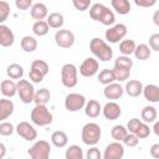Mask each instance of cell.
Here are the masks:
<instances>
[{
  "label": "cell",
  "mask_w": 159,
  "mask_h": 159,
  "mask_svg": "<svg viewBox=\"0 0 159 159\" xmlns=\"http://www.w3.org/2000/svg\"><path fill=\"white\" fill-rule=\"evenodd\" d=\"M89 50L96 58H98L99 61H103V62H107V61L112 60V57H113L112 47L104 40H102L99 37H93L91 40Z\"/></svg>",
  "instance_id": "obj_1"
},
{
  "label": "cell",
  "mask_w": 159,
  "mask_h": 159,
  "mask_svg": "<svg viewBox=\"0 0 159 159\" xmlns=\"http://www.w3.org/2000/svg\"><path fill=\"white\" fill-rule=\"evenodd\" d=\"M101 135H102V130H101V127L97 123L89 122V123H87L82 127L81 138H82V142L86 145L94 147L99 142Z\"/></svg>",
  "instance_id": "obj_2"
},
{
  "label": "cell",
  "mask_w": 159,
  "mask_h": 159,
  "mask_svg": "<svg viewBox=\"0 0 159 159\" xmlns=\"http://www.w3.org/2000/svg\"><path fill=\"white\" fill-rule=\"evenodd\" d=\"M30 118L32 120L34 124L39 125V127H46L48 124L52 123V113L50 112V109L46 106H35L31 111Z\"/></svg>",
  "instance_id": "obj_3"
},
{
  "label": "cell",
  "mask_w": 159,
  "mask_h": 159,
  "mask_svg": "<svg viewBox=\"0 0 159 159\" xmlns=\"http://www.w3.org/2000/svg\"><path fill=\"white\" fill-rule=\"evenodd\" d=\"M61 82L67 88H73L78 83V70L73 63H65L61 68Z\"/></svg>",
  "instance_id": "obj_4"
},
{
  "label": "cell",
  "mask_w": 159,
  "mask_h": 159,
  "mask_svg": "<svg viewBox=\"0 0 159 159\" xmlns=\"http://www.w3.org/2000/svg\"><path fill=\"white\" fill-rule=\"evenodd\" d=\"M27 154L31 159H50L51 147L47 140L40 139L32 144V147L27 150Z\"/></svg>",
  "instance_id": "obj_5"
},
{
  "label": "cell",
  "mask_w": 159,
  "mask_h": 159,
  "mask_svg": "<svg viewBox=\"0 0 159 159\" xmlns=\"http://www.w3.org/2000/svg\"><path fill=\"white\" fill-rule=\"evenodd\" d=\"M35 88L32 83H30L27 80H20L17 81V94L22 103L29 104L34 102L35 98Z\"/></svg>",
  "instance_id": "obj_6"
},
{
  "label": "cell",
  "mask_w": 159,
  "mask_h": 159,
  "mask_svg": "<svg viewBox=\"0 0 159 159\" xmlns=\"http://www.w3.org/2000/svg\"><path fill=\"white\" fill-rule=\"evenodd\" d=\"M127 32H128V30L124 24H116V25L108 27L104 36L109 43H118L119 41H123V39L127 36Z\"/></svg>",
  "instance_id": "obj_7"
},
{
  "label": "cell",
  "mask_w": 159,
  "mask_h": 159,
  "mask_svg": "<svg viewBox=\"0 0 159 159\" xmlns=\"http://www.w3.org/2000/svg\"><path fill=\"white\" fill-rule=\"evenodd\" d=\"M86 98L80 93H68L65 98V108L68 112H77L86 106Z\"/></svg>",
  "instance_id": "obj_8"
},
{
  "label": "cell",
  "mask_w": 159,
  "mask_h": 159,
  "mask_svg": "<svg viewBox=\"0 0 159 159\" xmlns=\"http://www.w3.org/2000/svg\"><path fill=\"white\" fill-rule=\"evenodd\" d=\"M55 42L61 48H70L75 43V35L72 31L66 29L58 30L55 34Z\"/></svg>",
  "instance_id": "obj_9"
},
{
  "label": "cell",
  "mask_w": 159,
  "mask_h": 159,
  "mask_svg": "<svg viewBox=\"0 0 159 159\" xmlns=\"http://www.w3.org/2000/svg\"><path fill=\"white\" fill-rule=\"evenodd\" d=\"M15 130L19 137H21L22 139H25L27 142H32L37 138V132H36L35 127L32 124H30L29 122H20L16 125Z\"/></svg>",
  "instance_id": "obj_10"
},
{
  "label": "cell",
  "mask_w": 159,
  "mask_h": 159,
  "mask_svg": "<svg viewBox=\"0 0 159 159\" xmlns=\"http://www.w3.org/2000/svg\"><path fill=\"white\" fill-rule=\"evenodd\" d=\"M99 70V63L94 57H87L80 66V75L83 77H93Z\"/></svg>",
  "instance_id": "obj_11"
},
{
  "label": "cell",
  "mask_w": 159,
  "mask_h": 159,
  "mask_svg": "<svg viewBox=\"0 0 159 159\" xmlns=\"http://www.w3.org/2000/svg\"><path fill=\"white\" fill-rule=\"evenodd\" d=\"M123 155H124V145L120 142L109 143L103 152V159H122Z\"/></svg>",
  "instance_id": "obj_12"
},
{
  "label": "cell",
  "mask_w": 159,
  "mask_h": 159,
  "mask_svg": "<svg viewBox=\"0 0 159 159\" xmlns=\"http://www.w3.org/2000/svg\"><path fill=\"white\" fill-rule=\"evenodd\" d=\"M102 113H103V116H104L106 119H108V120H116V119H118L120 117L122 108H120V106L118 103H116V102L112 101V102H107L102 107Z\"/></svg>",
  "instance_id": "obj_13"
},
{
  "label": "cell",
  "mask_w": 159,
  "mask_h": 159,
  "mask_svg": "<svg viewBox=\"0 0 159 159\" xmlns=\"http://www.w3.org/2000/svg\"><path fill=\"white\" fill-rule=\"evenodd\" d=\"M123 93H124V88L117 82L104 86V89H103V94L107 99H119L123 96Z\"/></svg>",
  "instance_id": "obj_14"
},
{
  "label": "cell",
  "mask_w": 159,
  "mask_h": 159,
  "mask_svg": "<svg viewBox=\"0 0 159 159\" xmlns=\"http://www.w3.org/2000/svg\"><path fill=\"white\" fill-rule=\"evenodd\" d=\"M15 35L6 25H0V45L2 47H10L14 45Z\"/></svg>",
  "instance_id": "obj_15"
},
{
  "label": "cell",
  "mask_w": 159,
  "mask_h": 159,
  "mask_svg": "<svg viewBox=\"0 0 159 159\" xmlns=\"http://www.w3.org/2000/svg\"><path fill=\"white\" fill-rule=\"evenodd\" d=\"M143 89H144V86L138 80L128 81L124 87V91L129 97H139L140 94H143Z\"/></svg>",
  "instance_id": "obj_16"
},
{
  "label": "cell",
  "mask_w": 159,
  "mask_h": 159,
  "mask_svg": "<svg viewBox=\"0 0 159 159\" xmlns=\"http://www.w3.org/2000/svg\"><path fill=\"white\" fill-rule=\"evenodd\" d=\"M30 14H31V17L36 21H43V19H46L50 15L47 6L42 2H35L34 6L30 9Z\"/></svg>",
  "instance_id": "obj_17"
},
{
  "label": "cell",
  "mask_w": 159,
  "mask_h": 159,
  "mask_svg": "<svg viewBox=\"0 0 159 159\" xmlns=\"http://www.w3.org/2000/svg\"><path fill=\"white\" fill-rule=\"evenodd\" d=\"M102 112V106L96 99H89L84 106V114L88 118H97Z\"/></svg>",
  "instance_id": "obj_18"
},
{
  "label": "cell",
  "mask_w": 159,
  "mask_h": 159,
  "mask_svg": "<svg viewBox=\"0 0 159 159\" xmlns=\"http://www.w3.org/2000/svg\"><path fill=\"white\" fill-rule=\"evenodd\" d=\"M143 96L147 101H149L152 103H158L159 102V86H157V84L144 86Z\"/></svg>",
  "instance_id": "obj_19"
},
{
  "label": "cell",
  "mask_w": 159,
  "mask_h": 159,
  "mask_svg": "<svg viewBox=\"0 0 159 159\" xmlns=\"http://www.w3.org/2000/svg\"><path fill=\"white\" fill-rule=\"evenodd\" d=\"M14 103L10 99L1 98L0 99V120L5 122L12 113H14Z\"/></svg>",
  "instance_id": "obj_20"
},
{
  "label": "cell",
  "mask_w": 159,
  "mask_h": 159,
  "mask_svg": "<svg viewBox=\"0 0 159 159\" xmlns=\"http://www.w3.org/2000/svg\"><path fill=\"white\" fill-rule=\"evenodd\" d=\"M0 89L4 97H14L17 93V83L12 80H4L1 81Z\"/></svg>",
  "instance_id": "obj_21"
},
{
  "label": "cell",
  "mask_w": 159,
  "mask_h": 159,
  "mask_svg": "<svg viewBox=\"0 0 159 159\" xmlns=\"http://www.w3.org/2000/svg\"><path fill=\"white\" fill-rule=\"evenodd\" d=\"M51 143L56 148H65L68 143V137L62 130H56L51 134Z\"/></svg>",
  "instance_id": "obj_22"
},
{
  "label": "cell",
  "mask_w": 159,
  "mask_h": 159,
  "mask_svg": "<svg viewBox=\"0 0 159 159\" xmlns=\"http://www.w3.org/2000/svg\"><path fill=\"white\" fill-rule=\"evenodd\" d=\"M106 10H107V6H104V5L101 4V2L92 4V6L89 7V16H91L92 20L101 22L102 17H103V15H104V12H106Z\"/></svg>",
  "instance_id": "obj_23"
},
{
  "label": "cell",
  "mask_w": 159,
  "mask_h": 159,
  "mask_svg": "<svg viewBox=\"0 0 159 159\" xmlns=\"http://www.w3.org/2000/svg\"><path fill=\"white\" fill-rule=\"evenodd\" d=\"M111 5L119 15H127L130 11V2L128 0H112Z\"/></svg>",
  "instance_id": "obj_24"
},
{
  "label": "cell",
  "mask_w": 159,
  "mask_h": 159,
  "mask_svg": "<svg viewBox=\"0 0 159 159\" xmlns=\"http://www.w3.org/2000/svg\"><path fill=\"white\" fill-rule=\"evenodd\" d=\"M46 22L48 24V26L51 29H61L65 24V19L61 12H51L47 16Z\"/></svg>",
  "instance_id": "obj_25"
},
{
  "label": "cell",
  "mask_w": 159,
  "mask_h": 159,
  "mask_svg": "<svg viewBox=\"0 0 159 159\" xmlns=\"http://www.w3.org/2000/svg\"><path fill=\"white\" fill-rule=\"evenodd\" d=\"M50 98H51L50 91L47 88H40L35 93V98H34L35 106H46L48 103Z\"/></svg>",
  "instance_id": "obj_26"
},
{
  "label": "cell",
  "mask_w": 159,
  "mask_h": 159,
  "mask_svg": "<svg viewBox=\"0 0 159 159\" xmlns=\"http://www.w3.org/2000/svg\"><path fill=\"white\" fill-rule=\"evenodd\" d=\"M6 75L10 77V80H22L24 76V68L19 63H11L6 68Z\"/></svg>",
  "instance_id": "obj_27"
},
{
  "label": "cell",
  "mask_w": 159,
  "mask_h": 159,
  "mask_svg": "<svg viewBox=\"0 0 159 159\" xmlns=\"http://www.w3.org/2000/svg\"><path fill=\"white\" fill-rule=\"evenodd\" d=\"M157 116H158L157 109L153 106H147L140 112V118L144 123H154L157 119Z\"/></svg>",
  "instance_id": "obj_28"
},
{
  "label": "cell",
  "mask_w": 159,
  "mask_h": 159,
  "mask_svg": "<svg viewBox=\"0 0 159 159\" xmlns=\"http://www.w3.org/2000/svg\"><path fill=\"white\" fill-rule=\"evenodd\" d=\"M135 42L130 39H127V40H123L120 41L119 43V52L122 53V56H130L132 53H134L135 51Z\"/></svg>",
  "instance_id": "obj_29"
},
{
  "label": "cell",
  "mask_w": 159,
  "mask_h": 159,
  "mask_svg": "<svg viewBox=\"0 0 159 159\" xmlns=\"http://www.w3.org/2000/svg\"><path fill=\"white\" fill-rule=\"evenodd\" d=\"M150 55H152V50H150V47H149L148 45L140 43V45H138V46L135 47L134 56H135L137 60H139V61H145V60H148V58L150 57Z\"/></svg>",
  "instance_id": "obj_30"
},
{
  "label": "cell",
  "mask_w": 159,
  "mask_h": 159,
  "mask_svg": "<svg viewBox=\"0 0 159 159\" xmlns=\"http://www.w3.org/2000/svg\"><path fill=\"white\" fill-rule=\"evenodd\" d=\"M20 45L25 52H34L37 48V40L34 36H24Z\"/></svg>",
  "instance_id": "obj_31"
},
{
  "label": "cell",
  "mask_w": 159,
  "mask_h": 159,
  "mask_svg": "<svg viewBox=\"0 0 159 159\" xmlns=\"http://www.w3.org/2000/svg\"><path fill=\"white\" fill-rule=\"evenodd\" d=\"M128 133H129V132H128L127 127L120 125V124L114 125V127L112 128V130H111V135H112V138H113L116 142H123L124 138L128 135Z\"/></svg>",
  "instance_id": "obj_32"
},
{
  "label": "cell",
  "mask_w": 159,
  "mask_h": 159,
  "mask_svg": "<svg viewBox=\"0 0 159 159\" xmlns=\"http://www.w3.org/2000/svg\"><path fill=\"white\" fill-rule=\"evenodd\" d=\"M65 158L66 159H84V155H83V150L80 145L77 144H73V145H70L65 153Z\"/></svg>",
  "instance_id": "obj_33"
},
{
  "label": "cell",
  "mask_w": 159,
  "mask_h": 159,
  "mask_svg": "<svg viewBox=\"0 0 159 159\" xmlns=\"http://www.w3.org/2000/svg\"><path fill=\"white\" fill-rule=\"evenodd\" d=\"M98 81H99V83H102V84H104V86H108V84L113 83V82L116 81L113 70H109V68L102 70V71L98 73Z\"/></svg>",
  "instance_id": "obj_34"
},
{
  "label": "cell",
  "mask_w": 159,
  "mask_h": 159,
  "mask_svg": "<svg viewBox=\"0 0 159 159\" xmlns=\"http://www.w3.org/2000/svg\"><path fill=\"white\" fill-rule=\"evenodd\" d=\"M50 31V26L48 24L43 20V21H35V24L32 25V32L36 35V36H46Z\"/></svg>",
  "instance_id": "obj_35"
},
{
  "label": "cell",
  "mask_w": 159,
  "mask_h": 159,
  "mask_svg": "<svg viewBox=\"0 0 159 159\" xmlns=\"http://www.w3.org/2000/svg\"><path fill=\"white\" fill-rule=\"evenodd\" d=\"M31 68L39 71V72H40L41 75H43V76H46V75L48 73V71H50V67H48L47 62L43 61V60H35V61H32Z\"/></svg>",
  "instance_id": "obj_36"
},
{
  "label": "cell",
  "mask_w": 159,
  "mask_h": 159,
  "mask_svg": "<svg viewBox=\"0 0 159 159\" xmlns=\"http://www.w3.org/2000/svg\"><path fill=\"white\" fill-rule=\"evenodd\" d=\"M113 72H114V77H116V81L118 82H123L125 80L129 78L130 76V70H127V68H122V67H113L112 68Z\"/></svg>",
  "instance_id": "obj_37"
},
{
  "label": "cell",
  "mask_w": 159,
  "mask_h": 159,
  "mask_svg": "<svg viewBox=\"0 0 159 159\" xmlns=\"http://www.w3.org/2000/svg\"><path fill=\"white\" fill-rule=\"evenodd\" d=\"M114 66L116 67H122V68H127V70H132L133 67V61L129 56H118L117 60L114 61Z\"/></svg>",
  "instance_id": "obj_38"
},
{
  "label": "cell",
  "mask_w": 159,
  "mask_h": 159,
  "mask_svg": "<svg viewBox=\"0 0 159 159\" xmlns=\"http://www.w3.org/2000/svg\"><path fill=\"white\" fill-rule=\"evenodd\" d=\"M114 22H116L114 12L107 7V10H106V12H104V15H103V17L101 20V24H103L104 26H109L111 27V26L114 25Z\"/></svg>",
  "instance_id": "obj_39"
},
{
  "label": "cell",
  "mask_w": 159,
  "mask_h": 159,
  "mask_svg": "<svg viewBox=\"0 0 159 159\" xmlns=\"http://www.w3.org/2000/svg\"><path fill=\"white\" fill-rule=\"evenodd\" d=\"M150 132H152V129L149 128V125H148L147 123H144V122H143V123L139 125V128L137 129V132H135V135H137L139 139H144V138L149 137Z\"/></svg>",
  "instance_id": "obj_40"
},
{
  "label": "cell",
  "mask_w": 159,
  "mask_h": 159,
  "mask_svg": "<svg viewBox=\"0 0 159 159\" xmlns=\"http://www.w3.org/2000/svg\"><path fill=\"white\" fill-rule=\"evenodd\" d=\"M9 14H10V5L4 0L0 1V22H1V25L7 19Z\"/></svg>",
  "instance_id": "obj_41"
},
{
  "label": "cell",
  "mask_w": 159,
  "mask_h": 159,
  "mask_svg": "<svg viewBox=\"0 0 159 159\" xmlns=\"http://www.w3.org/2000/svg\"><path fill=\"white\" fill-rule=\"evenodd\" d=\"M16 128H14V125L10 122H1L0 123V134L6 137V135H11L14 133Z\"/></svg>",
  "instance_id": "obj_42"
},
{
  "label": "cell",
  "mask_w": 159,
  "mask_h": 159,
  "mask_svg": "<svg viewBox=\"0 0 159 159\" xmlns=\"http://www.w3.org/2000/svg\"><path fill=\"white\" fill-rule=\"evenodd\" d=\"M138 143H139V138H138L135 134H133V133H128V135H127V137L124 138V140H123V145L129 147V148L137 147Z\"/></svg>",
  "instance_id": "obj_43"
},
{
  "label": "cell",
  "mask_w": 159,
  "mask_h": 159,
  "mask_svg": "<svg viewBox=\"0 0 159 159\" xmlns=\"http://www.w3.org/2000/svg\"><path fill=\"white\" fill-rule=\"evenodd\" d=\"M142 123H143V122H142V119H139V118H132V119H129V120H128V124H127L128 132L135 134L137 129L139 128V125H140Z\"/></svg>",
  "instance_id": "obj_44"
},
{
  "label": "cell",
  "mask_w": 159,
  "mask_h": 159,
  "mask_svg": "<svg viewBox=\"0 0 159 159\" xmlns=\"http://www.w3.org/2000/svg\"><path fill=\"white\" fill-rule=\"evenodd\" d=\"M72 4H73V6H75L77 10H80V11H86L88 7L92 6L91 0H73Z\"/></svg>",
  "instance_id": "obj_45"
},
{
  "label": "cell",
  "mask_w": 159,
  "mask_h": 159,
  "mask_svg": "<svg viewBox=\"0 0 159 159\" xmlns=\"http://www.w3.org/2000/svg\"><path fill=\"white\" fill-rule=\"evenodd\" d=\"M86 159H103V155L97 147H91L86 153Z\"/></svg>",
  "instance_id": "obj_46"
},
{
  "label": "cell",
  "mask_w": 159,
  "mask_h": 159,
  "mask_svg": "<svg viewBox=\"0 0 159 159\" xmlns=\"http://www.w3.org/2000/svg\"><path fill=\"white\" fill-rule=\"evenodd\" d=\"M149 47L153 51L159 52V34H153L149 37Z\"/></svg>",
  "instance_id": "obj_47"
},
{
  "label": "cell",
  "mask_w": 159,
  "mask_h": 159,
  "mask_svg": "<svg viewBox=\"0 0 159 159\" xmlns=\"http://www.w3.org/2000/svg\"><path fill=\"white\" fill-rule=\"evenodd\" d=\"M43 75H41L39 71H36V70H32V68H30V72H29V78L34 82V83H40V82H42V80H43Z\"/></svg>",
  "instance_id": "obj_48"
},
{
  "label": "cell",
  "mask_w": 159,
  "mask_h": 159,
  "mask_svg": "<svg viewBox=\"0 0 159 159\" xmlns=\"http://www.w3.org/2000/svg\"><path fill=\"white\" fill-rule=\"evenodd\" d=\"M15 5L20 10H27V9H31L34 6V2L31 0H16Z\"/></svg>",
  "instance_id": "obj_49"
},
{
  "label": "cell",
  "mask_w": 159,
  "mask_h": 159,
  "mask_svg": "<svg viewBox=\"0 0 159 159\" xmlns=\"http://www.w3.org/2000/svg\"><path fill=\"white\" fill-rule=\"evenodd\" d=\"M155 0H134V4L139 7H152L155 5Z\"/></svg>",
  "instance_id": "obj_50"
},
{
  "label": "cell",
  "mask_w": 159,
  "mask_h": 159,
  "mask_svg": "<svg viewBox=\"0 0 159 159\" xmlns=\"http://www.w3.org/2000/svg\"><path fill=\"white\" fill-rule=\"evenodd\" d=\"M149 152H150V155H152L154 159H159V143L153 144V145L150 147Z\"/></svg>",
  "instance_id": "obj_51"
},
{
  "label": "cell",
  "mask_w": 159,
  "mask_h": 159,
  "mask_svg": "<svg viewBox=\"0 0 159 159\" xmlns=\"http://www.w3.org/2000/svg\"><path fill=\"white\" fill-rule=\"evenodd\" d=\"M152 130H153V133H154L157 137H159V120H158V122H154V125H153Z\"/></svg>",
  "instance_id": "obj_52"
},
{
  "label": "cell",
  "mask_w": 159,
  "mask_h": 159,
  "mask_svg": "<svg viewBox=\"0 0 159 159\" xmlns=\"http://www.w3.org/2000/svg\"><path fill=\"white\" fill-rule=\"evenodd\" d=\"M153 22H154L157 26H159V10H157V11L153 14Z\"/></svg>",
  "instance_id": "obj_53"
},
{
  "label": "cell",
  "mask_w": 159,
  "mask_h": 159,
  "mask_svg": "<svg viewBox=\"0 0 159 159\" xmlns=\"http://www.w3.org/2000/svg\"><path fill=\"white\" fill-rule=\"evenodd\" d=\"M0 149H1V153H0V158L2 159V158L5 157V150H6V148H5V145H4V143H0Z\"/></svg>",
  "instance_id": "obj_54"
},
{
  "label": "cell",
  "mask_w": 159,
  "mask_h": 159,
  "mask_svg": "<svg viewBox=\"0 0 159 159\" xmlns=\"http://www.w3.org/2000/svg\"><path fill=\"white\" fill-rule=\"evenodd\" d=\"M6 159H14V158H6Z\"/></svg>",
  "instance_id": "obj_55"
}]
</instances>
